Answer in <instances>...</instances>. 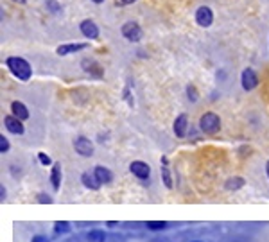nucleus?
I'll list each match as a JSON object with an SVG mask.
<instances>
[{"label": "nucleus", "mask_w": 269, "mask_h": 242, "mask_svg": "<svg viewBox=\"0 0 269 242\" xmlns=\"http://www.w3.org/2000/svg\"><path fill=\"white\" fill-rule=\"evenodd\" d=\"M4 199H5V188H4V185L0 187V201L4 203Z\"/></svg>", "instance_id": "cd10ccee"}, {"label": "nucleus", "mask_w": 269, "mask_h": 242, "mask_svg": "<svg viewBox=\"0 0 269 242\" xmlns=\"http://www.w3.org/2000/svg\"><path fill=\"white\" fill-rule=\"evenodd\" d=\"M122 36H124L126 40L131 41V43H136V41L142 40V27H140L136 22H126L122 25V29H120Z\"/></svg>", "instance_id": "7ed1b4c3"}, {"label": "nucleus", "mask_w": 269, "mask_h": 242, "mask_svg": "<svg viewBox=\"0 0 269 242\" xmlns=\"http://www.w3.org/2000/svg\"><path fill=\"white\" fill-rule=\"evenodd\" d=\"M38 203H41V205H45V203L50 205V203H52V198L47 196V194H38Z\"/></svg>", "instance_id": "a878e982"}, {"label": "nucleus", "mask_w": 269, "mask_h": 242, "mask_svg": "<svg viewBox=\"0 0 269 242\" xmlns=\"http://www.w3.org/2000/svg\"><path fill=\"white\" fill-rule=\"evenodd\" d=\"M74 149H75V153L81 154V156H85V158H88V156L94 154V143H92V140L86 138V137L75 138Z\"/></svg>", "instance_id": "39448f33"}, {"label": "nucleus", "mask_w": 269, "mask_h": 242, "mask_svg": "<svg viewBox=\"0 0 269 242\" xmlns=\"http://www.w3.org/2000/svg\"><path fill=\"white\" fill-rule=\"evenodd\" d=\"M47 7H49V9L52 11V13H58V11L61 9L60 4H58L56 0H47Z\"/></svg>", "instance_id": "393cba45"}, {"label": "nucleus", "mask_w": 269, "mask_h": 242, "mask_svg": "<svg viewBox=\"0 0 269 242\" xmlns=\"http://www.w3.org/2000/svg\"><path fill=\"white\" fill-rule=\"evenodd\" d=\"M266 173H268V178H269V160H268V163H266Z\"/></svg>", "instance_id": "c756f323"}, {"label": "nucleus", "mask_w": 269, "mask_h": 242, "mask_svg": "<svg viewBox=\"0 0 269 242\" xmlns=\"http://www.w3.org/2000/svg\"><path fill=\"white\" fill-rule=\"evenodd\" d=\"M9 140L5 138L4 135H0V153L4 154V153H7V151H9Z\"/></svg>", "instance_id": "4be33fe9"}, {"label": "nucleus", "mask_w": 269, "mask_h": 242, "mask_svg": "<svg viewBox=\"0 0 269 242\" xmlns=\"http://www.w3.org/2000/svg\"><path fill=\"white\" fill-rule=\"evenodd\" d=\"M133 2H136V0H120L119 4L120 5H130V4H133Z\"/></svg>", "instance_id": "c85d7f7f"}, {"label": "nucleus", "mask_w": 269, "mask_h": 242, "mask_svg": "<svg viewBox=\"0 0 269 242\" xmlns=\"http://www.w3.org/2000/svg\"><path fill=\"white\" fill-rule=\"evenodd\" d=\"M81 181H83V185H85L86 188H92V190H99L101 188V183L97 181V178H95V174L92 173H85L83 176H81Z\"/></svg>", "instance_id": "dca6fc26"}, {"label": "nucleus", "mask_w": 269, "mask_h": 242, "mask_svg": "<svg viewBox=\"0 0 269 242\" xmlns=\"http://www.w3.org/2000/svg\"><path fill=\"white\" fill-rule=\"evenodd\" d=\"M11 111L15 117H18L20 120H27L29 119V109L25 108V104L20 103V101H15V103H11Z\"/></svg>", "instance_id": "4468645a"}, {"label": "nucleus", "mask_w": 269, "mask_h": 242, "mask_svg": "<svg viewBox=\"0 0 269 242\" xmlns=\"http://www.w3.org/2000/svg\"><path fill=\"white\" fill-rule=\"evenodd\" d=\"M187 95H189V99L192 101V103H196V101H198V92H196V88L192 86V84H189V86H187Z\"/></svg>", "instance_id": "5701e85b"}, {"label": "nucleus", "mask_w": 269, "mask_h": 242, "mask_svg": "<svg viewBox=\"0 0 269 242\" xmlns=\"http://www.w3.org/2000/svg\"><path fill=\"white\" fill-rule=\"evenodd\" d=\"M147 230H153V232H158V230H165L167 228V222L165 221H147Z\"/></svg>", "instance_id": "aec40b11"}, {"label": "nucleus", "mask_w": 269, "mask_h": 242, "mask_svg": "<svg viewBox=\"0 0 269 242\" xmlns=\"http://www.w3.org/2000/svg\"><path fill=\"white\" fill-rule=\"evenodd\" d=\"M70 230V224L67 221H58L54 224V232L56 233H67Z\"/></svg>", "instance_id": "412c9836"}, {"label": "nucleus", "mask_w": 269, "mask_h": 242, "mask_svg": "<svg viewBox=\"0 0 269 242\" xmlns=\"http://www.w3.org/2000/svg\"><path fill=\"white\" fill-rule=\"evenodd\" d=\"M88 241L90 242H104L106 235H104V232H101V230H92V232L88 233Z\"/></svg>", "instance_id": "6ab92c4d"}, {"label": "nucleus", "mask_w": 269, "mask_h": 242, "mask_svg": "<svg viewBox=\"0 0 269 242\" xmlns=\"http://www.w3.org/2000/svg\"><path fill=\"white\" fill-rule=\"evenodd\" d=\"M244 178H240V176H234V178H230L228 181H226V190H230V192H235V190H239V188L244 187Z\"/></svg>", "instance_id": "f3484780"}, {"label": "nucleus", "mask_w": 269, "mask_h": 242, "mask_svg": "<svg viewBox=\"0 0 269 242\" xmlns=\"http://www.w3.org/2000/svg\"><path fill=\"white\" fill-rule=\"evenodd\" d=\"M81 67H83V70H85V72L92 74L94 77H102V75H104V70H102V67H101V65L97 63V61H94V60H83Z\"/></svg>", "instance_id": "f8f14e48"}, {"label": "nucleus", "mask_w": 269, "mask_h": 242, "mask_svg": "<svg viewBox=\"0 0 269 242\" xmlns=\"http://www.w3.org/2000/svg\"><path fill=\"white\" fill-rule=\"evenodd\" d=\"M187 129H189V117H187V113L178 115L174 120V135L178 138H183L187 135Z\"/></svg>", "instance_id": "9d476101"}, {"label": "nucleus", "mask_w": 269, "mask_h": 242, "mask_svg": "<svg viewBox=\"0 0 269 242\" xmlns=\"http://www.w3.org/2000/svg\"><path fill=\"white\" fill-rule=\"evenodd\" d=\"M130 171L138 179H147L151 176V167L145 162H131Z\"/></svg>", "instance_id": "6e6552de"}, {"label": "nucleus", "mask_w": 269, "mask_h": 242, "mask_svg": "<svg viewBox=\"0 0 269 242\" xmlns=\"http://www.w3.org/2000/svg\"><path fill=\"white\" fill-rule=\"evenodd\" d=\"M5 67L9 69V72L15 77H18L20 81H29L31 75H33V69L31 65L24 60V58H16V56H11L5 60Z\"/></svg>", "instance_id": "f257e3e1"}, {"label": "nucleus", "mask_w": 269, "mask_h": 242, "mask_svg": "<svg viewBox=\"0 0 269 242\" xmlns=\"http://www.w3.org/2000/svg\"><path fill=\"white\" fill-rule=\"evenodd\" d=\"M240 84L246 92H251V90L257 88L259 84V77H257V72L253 69H244L242 74H240Z\"/></svg>", "instance_id": "20e7f679"}, {"label": "nucleus", "mask_w": 269, "mask_h": 242, "mask_svg": "<svg viewBox=\"0 0 269 242\" xmlns=\"http://www.w3.org/2000/svg\"><path fill=\"white\" fill-rule=\"evenodd\" d=\"M196 22H198L200 27H210L212 22H214V13H212V9L206 7V5H201L200 9L196 11Z\"/></svg>", "instance_id": "0eeeda50"}, {"label": "nucleus", "mask_w": 269, "mask_h": 242, "mask_svg": "<svg viewBox=\"0 0 269 242\" xmlns=\"http://www.w3.org/2000/svg\"><path fill=\"white\" fill-rule=\"evenodd\" d=\"M50 183H52L54 190H60V187H61V165L60 163H54V165H52V171H50Z\"/></svg>", "instance_id": "2eb2a0df"}, {"label": "nucleus", "mask_w": 269, "mask_h": 242, "mask_svg": "<svg viewBox=\"0 0 269 242\" xmlns=\"http://www.w3.org/2000/svg\"><path fill=\"white\" fill-rule=\"evenodd\" d=\"M200 128H201V131H203V133L215 135L221 129L219 115L214 113V111H208V113H204L203 117L200 119Z\"/></svg>", "instance_id": "f03ea898"}, {"label": "nucleus", "mask_w": 269, "mask_h": 242, "mask_svg": "<svg viewBox=\"0 0 269 242\" xmlns=\"http://www.w3.org/2000/svg\"><path fill=\"white\" fill-rule=\"evenodd\" d=\"M4 126H5V129H7L9 133H13V135H24L25 133L24 120H20L18 117H15L13 113L7 115V117L4 119Z\"/></svg>", "instance_id": "423d86ee"}, {"label": "nucleus", "mask_w": 269, "mask_h": 242, "mask_svg": "<svg viewBox=\"0 0 269 242\" xmlns=\"http://www.w3.org/2000/svg\"><path fill=\"white\" fill-rule=\"evenodd\" d=\"M92 2H95V4H102L104 0H92Z\"/></svg>", "instance_id": "7c9ffc66"}, {"label": "nucleus", "mask_w": 269, "mask_h": 242, "mask_svg": "<svg viewBox=\"0 0 269 242\" xmlns=\"http://www.w3.org/2000/svg\"><path fill=\"white\" fill-rule=\"evenodd\" d=\"M38 160H40V163L41 165H52V160H50V156L49 154H45V153H38Z\"/></svg>", "instance_id": "b1692460"}, {"label": "nucleus", "mask_w": 269, "mask_h": 242, "mask_svg": "<svg viewBox=\"0 0 269 242\" xmlns=\"http://www.w3.org/2000/svg\"><path fill=\"white\" fill-rule=\"evenodd\" d=\"M88 45L86 43H65V45H60L56 49V54L58 56H68V54H74V52H79V50H85Z\"/></svg>", "instance_id": "9b49d317"}, {"label": "nucleus", "mask_w": 269, "mask_h": 242, "mask_svg": "<svg viewBox=\"0 0 269 242\" xmlns=\"http://www.w3.org/2000/svg\"><path fill=\"white\" fill-rule=\"evenodd\" d=\"M94 174L101 185H108V183H111V179H113V174H111L110 169L102 167V165H97V167L94 169Z\"/></svg>", "instance_id": "ddd939ff"}, {"label": "nucleus", "mask_w": 269, "mask_h": 242, "mask_svg": "<svg viewBox=\"0 0 269 242\" xmlns=\"http://www.w3.org/2000/svg\"><path fill=\"white\" fill-rule=\"evenodd\" d=\"M31 242H49V239L43 237V235H36V237H33V241Z\"/></svg>", "instance_id": "bb28decb"}, {"label": "nucleus", "mask_w": 269, "mask_h": 242, "mask_svg": "<svg viewBox=\"0 0 269 242\" xmlns=\"http://www.w3.org/2000/svg\"><path fill=\"white\" fill-rule=\"evenodd\" d=\"M196 242H200V241H196Z\"/></svg>", "instance_id": "2f4dec72"}, {"label": "nucleus", "mask_w": 269, "mask_h": 242, "mask_svg": "<svg viewBox=\"0 0 269 242\" xmlns=\"http://www.w3.org/2000/svg\"><path fill=\"white\" fill-rule=\"evenodd\" d=\"M79 31L83 33L85 38H88V40H95V38H99V27H97L95 22H92V20H83V22H81Z\"/></svg>", "instance_id": "1a4fd4ad"}, {"label": "nucleus", "mask_w": 269, "mask_h": 242, "mask_svg": "<svg viewBox=\"0 0 269 242\" xmlns=\"http://www.w3.org/2000/svg\"><path fill=\"white\" fill-rule=\"evenodd\" d=\"M162 163H164V167H162V178H164V183L167 188H172V179H170V173H169V167H167V158H162Z\"/></svg>", "instance_id": "a211bd4d"}]
</instances>
